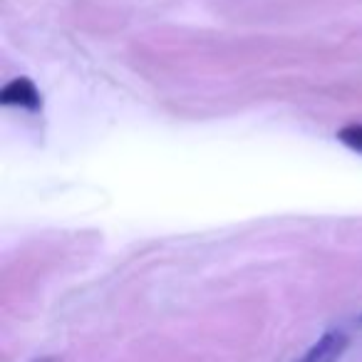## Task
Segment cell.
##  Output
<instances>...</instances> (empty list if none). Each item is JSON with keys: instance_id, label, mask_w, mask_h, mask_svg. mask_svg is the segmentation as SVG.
<instances>
[{"instance_id": "cell-1", "label": "cell", "mask_w": 362, "mask_h": 362, "mask_svg": "<svg viewBox=\"0 0 362 362\" xmlns=\"http://www.w3.org/2000/svg\"><path fill=\"white\" fill-rule=\"evenodd\" d=\"M347 345H350V337L342 330H327L322 337H317L308 352L296 362H337L345 355Z\"/></svg>"}, {"instance_id": "cell-2", "label": "cell", "mask_w": 362, "mask_h": 362, "mask_svg": "<svg viewBox=\"0 0 362 362\" xmlns=\"http://www.w3.org/2000/svg\"><path fill=\"white\" fill-rule=\"evenodd\" d=\"M0 102H3V105H16V107H23V110L35 112V110H40V92L35 90V85H33L30 80L18 77L11 85L3 87Z\"/></svg>"}, {"instance_id": "cell-3", "label": "cell", "mask_w": 362, "mask_h": 362, "mask_svg": "<svg viewBox=\"0 0 362 362\" xmlns=\"http://www.w3.org/2000/svg\"><path fill=\"white\" fill-rule=\"evenodd\" d=\"M337 139L347 146V149L362 154V124H347L337 132Z\"/></svg>"}]
</instances>
